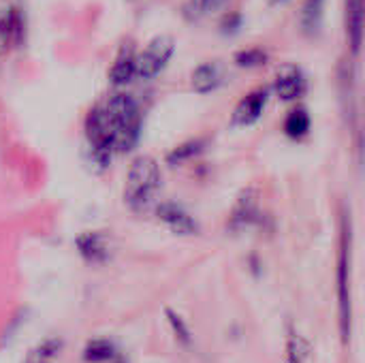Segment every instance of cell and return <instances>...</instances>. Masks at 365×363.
I'll return each mask as SVG.
<instances>
[{"label": "cell", "instance_id": "cell-1", "mask_svg": "<svg viewBox=\"0 0 365 363\" xmlns=\"http://www.w3.org/2000/svg\"><path fill=\"white\" fill-rule=\"evenodd\" d=\"M143 118L135 96L115 92L96 103L86 116V139L98 169L111 165L113 154H128L141 139Z\"/></svg>", "mask_w": 365, "mask_h": 363}, {"label": "cell", "instance_id": "cell-2", "mask_svg": "<svg viewBox=\"0 0 365 363\" xmlns=\"http://www.w3.org/2000/svg\"><path fill=\"white\" fill-rule=\"evenodd\" d=\"M163 178H160V167L152 156H137L126 173V182H124V203L133 210V212H141L145 210L156 190L160 188Z\"/></svg>", "mask_w": 365, "mask_h": 363}, {"label": "cell", "instance_id": "cell-3", "mask_svg": "<svg viewBox=\"0 0 365 363\" xmlns=\"http://www.w3.org/2000/svg\"><path fill=\"white\" fill-rule=\"evenodd\" d=\"M351 248H353V229L351 218L342 223V244H340V259H338V302H340V332L344 342L351 340Z\"/></svg>", "mask_w": 365, "mask_h": 363}, {"label": "cell", "instance_id": "cell-4", "mask_svg": "<svg viewBox=\"0 0 365 363\" xmlns=\"http://www.w3.org/2000/svg\"><path fill=\"white\" fill-rule=\"evenodd\" d=\"M175 53V41L169 34L154 36L141 51H137V77L154 79L158 77L171 62Z\"/></svg>", "mask_w": 365, "mask_h": 363}, {"label": "cell", "instance_id": "cell-5", "mask_svg": "<svg viewBox=\"0 0 365 363\" xmlns=\"http://www.w3.org/2000/svg\"><path fill=\"white\" fill-rule=\"evenodd\" d=\"M261 223V208H259V193L255 188H244L231 210L227 229L231 233H242L250 227Z\"/></svg>", "mask_w": 365, "mask_h": 363}, {"label": "cell", "instance_id": "cell-6", "mask_svg": "<svg viewBox=\"0 0 365 363\" xmlns=\"http://www.w3.org/2000/svg\"><path fill=\"white\" fill-rule=\"evenodd\" d=\"M306 88H308V79L302 66L287 62L278 68L274 79V92L282 103L299 101L306 94Z\"/></svg>", "mask_w": 365, "mask_h": 363}, {"label": "cell", "instance_id": "cell-7", "mask_svg": "<svg viewBox=\"0 0 365 363\" xmlns=\"http://www.w3.org/2000/svg\"><path fill=\"white\" fill-rule=\"evenodd\" d=\"M156 216L158 220L173 231L175 235H197L199 233V223L197 218L178 201H163L156 205Z\"/></svg>", "mask_w": 365, "mask_h": 363}, {"label": "cell", "instance_id": "cell-8", "mask_svg": "<svg viewBox=\"0 0 365 363\" xmlns=\"http://www.w3.org/2000/svg\"><path fill=\"white\" fill-rule=\"evenodd\" d=\"M267 98H269V90L267 88H257L252 92H248L246 96L240 98V103L235 105L233 113H231V124L237 128H246L259 122V118L263 116L265 107H267Z\"/></svg>", "mask_w": 365, "mask_h": 363}, {"label": "cell", "instance_id": "cell-9", "mask_svg": "<svg viewBox=\"0 0 365 363\" xmlns=\"http://www.w3.org/2000/svg\"><path fill=\"white\" fill-rule=\"evenodd\" d=\"M135 77H137V49L133 41H124L109 68V83L113 88H124Z\"/></svg>", "mask_w": 365, "mask_h": 363}, {"label": "cell", "instance_id": "cell-10", "mask_svg": "<svg viewBox=\"0 0 365 363\" xmlns=\"http://www.w3.org/2000/svg\"><path fill=\"white\" fill-rule=\"evenodd\" d=\"M75 246H77V252L81 255V259L86 263H92V265L107 263L109 257H111L109 240L101 231H86V233H81L75 240Z\"/></svg>", "mask_w": 365, "mask_h": 363}, {"label": "cell", "instance_id": "cell-11", "mask_svg": "<svg viewBox=\"0 0 365 363\" xmlns=\"http://www.w3.org/2000/svg\"><path fill=\"white\" fill-rule=\"evenodd\" d=\"M364 0H346V13H344V24H346V41L351 47L353 56L361 53L364 45Z\"/></svg>", "mask_w": 365, "mask_h": 363}, {"label": "cell", "instance_id": "cell-12", "mask_svg": "<svg viewBox=\"0 0 365 363\" xmlns=\"http://www.w3.org/2000/svg\"><path fill=\"white\" fill-rule=\"evenodd\" d=\"M222 83V68L218 62H201L190 75V86L199 94H210Z\"/></svg>", "mask_w": 365, "mask_h": 363}, {"label": "cell", "instance_id": "cell-13", "mask_svg": "<svg viewBox=\"0 0 365 363\" xmlns=\"http://www.w3.org/2000/svg\"><path fill=\"white\" fill-rule=\"evenodd\" d=\"M21 26H24V19L15 6L0 11V53L6 51L11 41H17V43L21 41Z\"/></svg>", "mask_w": 365, "mask_h": 363}, {"label": "cell", "instance_id": "cell-14", "mask_svg": "<svg viewBox=\"0 0 365 363\" xmlns=\"http://www.w3.org/2000/svg\"><path fill=\"white\" fill-rule=\"evenodd\" d=\"M310 128H312V118L306 107L297 105L295 109L289 111V116L284 120V135L291 141H302L304 137H308Z\"/></svg>", "mask_w": 365, "mask_h": 363}, {"label": "cell", "instance_id": "cell-15", "mask_svg": "<svg viewBox=\"0 0 365 363\" xmlns=\"http://www.w3.org/2000/svg\"><path fill=\"white\" fill-rule=\"evenodd\" d=\"M325 17V0H306L302 9V30L308 36H317L321 32Z\"/></svg>", "mask_w": 365, "mask_h": 363}, {"label": "cell", "instance_id": "cell-16", "mask_svg": "<svg viewBox=\"0 0 365 363\" xmlns=\"http://www.w3.org/2000/svg\"><path fill=\"white\" fill-rule=\"evenodd\" d=\"M207 141L205 139H188L184 143H180L178 148H173L169 154H167V165L175 167V165H182V163H188L197 156L203 154Z\"/></svg>", "mask_w": 365, "mask_h": 363}, {"label": "cell", "instance_id": "cell-17", "mask_svg": "<svg viewBox=\"0 0 365 363\" xmlns=\"http://www.w3.org/2000/svg\"><path fill=\"white\" fill-rule=\"evenodd\" d=\"M287 357H289V363H308V359H310V344H308V340L302 334H297L293 327H289Z\"/></svg>", "mask_w": 365, "mask_h": 363}, {"label": "cell", "instance_id": "cell-18", "mask_svg": "<svg viewBox=\"0 0 365 363\" xmlns=\"http://www.w3.org/2000/svg\"><path fill=\"white\" fill-rule=\"evenodd\" d=\"M115 357V347L109 340H90L83 349V359L88 363H105Z\"/></svg>", "mask_w": 365, "mask_h": 363}, {"label": "cell", "instance_id": "cell-19", "mask_svg": "<svg viewBox=\"0 0 365 363\" xmlns=\"http://www.w3.org/2000/svg\"><path fill=\"white\" fill-rule=\"evenodd\" d=\"M235 64L240 66V68H259V66H263V64H267V60H269V56H267V51L265 49H261V47H250V49H240V51H235Z\"/></svg>", "mask_w": 365, "mask_h": 363}, {"label": "cell", "instance_id": "cell-20", "mask_svg": "<svg viewBox=\"0 0 365 363\" xmlns=\"http://www.w3.org/2000/svg\"><path fill=\"white\" fill-rule=\"evenodd\" d=\"M167 319H169V325H171L173 334L178 336V340H180L182 344L190 347V342H192V336H190V329H188L186 321H184V319H182L178 312H173L171 308H167Z\"/></svg>", "mask_w": 365, "mask_h": 363}, {"label": "cell", "instance_id": "cell-21", "mask_svg": "<svg viewBox=\"0 0 365 363\" xmlns=\"http://www.w3.org/2000/svg\"><path fill=\"white\" fill-rule=\"evenodd\" d=\"M222 4V0H188V11H192V15H205L216 11Z\"/></svg>", "mask_w": 365, "mask_h": 363}, {"label": "cell", "instance_id": "cell-22", "mask_svg": "<svg viewBox=\"0 0 365 363\" xmlns=\"http://www.w3.org/2000/svg\"><path fill=\"white\" fill-rule=\"evenodd\" d=\"M240 28H242V15H240V13L227 15V17L222 19V26H220V30H222L225 34H233V32H237Z\"/></svg>", "mask_w": 365, "mask_h": 363}, {"label": "cell", "instance_id": "cell-23", "mask_svg": "<svg viewBox=\"0 0 365 363\" xmlns=\"http://www.w3.org/2000/svg\"><path fill=\"white\" fill-rule=\"evenodd\" d=\"M58 349H60V342L58 340H49V342H45L41 347V357H51L53 353H58Z\"/></svg>", "mask_w": 365, "mask_h": 363}, {"label": "cell", "instance_id": "cell-24", "mask_svg": "<svg viewBox=\"0 0 365 363\" xmlns=\"http://www.w3.org/2000/svg\"><path fill=\"white\" fill-rule=\"evenodd\" d=\"M274 4H282V2H287V0H272Z\"/></svg>", "mask_w": 365, "mask_h": 363}, {"label": "cell", "instance_id": "cell-25", "mask_svg": "<svg viewBox=\"0 0 365 363\" xmlns=\"http://www.w3.org/2000/svg\"><path fill=\"white\" fill-rule=\"evenodd\" d=\"M118 363H124V362H122V359H120V362H118Z\"/></svg>", "mask_w": 365, "mask_h": 363}]
</instances>
